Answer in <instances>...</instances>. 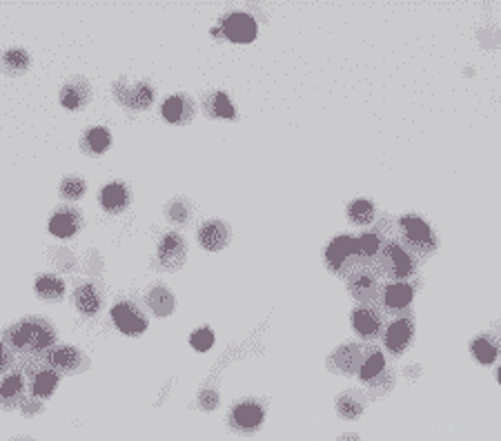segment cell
Masks as SVG:
<instances>
[{
  "instance_id": "obj_30",
  "label": "cell",
  "mask_w": 501,
  "mask_h": 441,
  "mask_svg": "<svg viewBox=\"0 0 501 441\" xmlns=\"http://www.w3.org/2000/svg\"><path fill=\"white\" fill-rule=\"evenodd\" d=\"M472 357L477 359L479 363H493L497 359V346L490 341V337H477L472 341Z\"/></svg>"
},
{
  "instance_id": "obj_35",
  "label": "cell",
  "mask_w": 501,
  "mask_h": 441,
  "mask_svg": "<svg viewBox=\"0 0 501 441\" xmlns=\"http://www.w3.org/2000/svg\"><path fill=\"white\" fill-rule=\"evenodd\" d=\"M167 217L169 221H174V223H185L187 219H190V210H187V203L183 199H176L167 205Z\"/></svg>"
},
{
  "instance_id": "obj_6",
  "label": "cell",
  "mask_w": 501,
  "mask_h": 441,
  "mask_svg": "<svg viewBox=\"0 0 501 441\" xmlns=\"http://www.w3.org/2000/svg\"><path fill=\"white\" fill-rule=\"evenodd\" d=\"M359 254V241L352 237H334L332 241L328 243L326 248V263L332 272H341V267L347 263V259Z\"/></svg>"
},
{
  "instance_id": "obj_38",
  "label": "cell",
  "mask_w": 501,
  "mask_h": 441,
  "mask_svg": "<svg viewBox=\"0 0 501 441\" xmlns=\"http://www.w3.org/2000/svg\"><path fill=\"white\" fill-rule=\"evenodd\" d=\"M497 379H499V383H501V368H499V370H497Z\"/></svg>"
},
{
  "instance_id": "obj_7",
  "label": "cell",
  "mask_w": 501,
  "mask_h": 441,
  "mask_svg": "<svg viewBox=\"0 0 501 441\" xmlns=\"http://www.w3.org/2000/svg\"><path fill=\"white\" fill-rule=\"evenodd\" d=\"M98 203H101V208L107 214H123L125 210L130 208V203H132V192H130V187L125 183H121V181L107 183V185L101 187Z\"/></svg>"
},
{
  "instance_id": "obj_2",
  "label": "cell",
  "mask_w": 501,
  "mask_h": 441,
  "mask_svg": "<svg viewBox=\"0 0 501 441\" xmlns=\"http://www.w3.org/2000/svg\"><path fill=\"white\" fill-rule=\"evenodd\" d=\"M114 96L123 107L134 112H143L154 103V89L149 83H127L125 78L114 83Z\"/></svg>"
},
{
  "instance_id": "obj_18",
  "label": "cell",
  "mask_w": 501,
  "mask_h": 441,
  "mask_svg": "<svg viewBox=\"0 0 501 441\" xmlns=\"http://www.w3.org/2000/svg\"><path fill=\"white\" fill-rule=\"evenodd\" d=\"M352 328L359 337L372 339L381 328V319L377 312H372L370 308H356L352 312Z\"/></svg>"
},
{
  "instance_id": "obj_26",
  "label": "cell",
  "mask_w": 501,
  "mask_h": 441,
  "mask_svg": "<svg viewBox=\"0 0 501 441\" xmlns=\"http://www.w3.org/2000/svg\"><path fill=\"white\" fill-rule=\"evenodd\" d=\"M359 355L361 350L356 346H343L341 350H337L332 355V368L334 370H341V372H354L356 368H359Z\"/></svg>"
},
{
  "instance_id": "obj_12",
  "label": "cell",
  "mask_w": 501,
  "mask_h": 441,
  "mask_svg": "<svg viewBox=\"0 0 501 441\" xmlns=\"http://www.w3.org/2000/svg\"><path fill=\"white\" fill-rule=\"evenodd\" d=\"M196 239H199L201 248L208 250V252H219L228 246L230 241V230L228 225L223 221H217V219H210L199 225V230H196Z\"/></svg>"
},
{
  "instance_id": "obj_37",
  "label": "cell",
  "mask_w": 501,
  "mask_h": 441,
  "mask_svg": "<svg viewBox=\"0 0 501 441\" xmlns=\"http://www.w3.org/2000/svg\"><path fill=\"white\" fill-rule=\"evenodd\" d=\"M14 363V357H12V350H9L3 341H0V374L7 372L9 368Z\"/></svg>"
},
{
  "instance_id": "obj_21",
  "label": "cell",
  "mask_w": 501,
  "mask_h": 441,
  "mask_svg": "<svg viewBox=\"0 0 501 441\" xmlns=\"http://www.w3.org/2000/svg\"><path fill=\"white\" fill-rule=\"evenodd\" d=\"M205 112L208 116H214V119H234L236 116V107L232 105L230 96L225 92H212L208 98H205Z\"/></svg>"
},
{
  "instance_id": "obj_5",
  "label": "cell",
  "mask_w": 501,
  "mask_h": 441,
  "mask_svg": "<svg viewBox=\"0 0 501 441\" xmlns=\"http://www.w3.org/2000/svg\"><path fill=\"white\" fill-rule=\"evenodd\" d=\"M221 32L232 43H252L256 38V21L249 14H228L221 23Z\"/></svg>"
},
{
  "instance_id": "obj_11",
  "label": "cell",
  "mask_w": 501,
  "mask_h": 441,
  "mask_svg": "<svg viewBox=\"0 0 501 441\" xmlns=\"http://www.w3.org/2000/svg\"><path fill=\"white\" fill-rule=\"evenodd\" d=\"M89 101H92V85L83 78L69 80V83H65L60 89V105L69 112L85 110Z\"/></svg>"
},
{
  "instance_id": "obj_15",
  "label": "cell",
  "mask_w": 501,
  "mask_h": 441,
  "mask_svg": "<svg viewBox=\"0 0 501 441\" xmlns=\"http://www.w3.org/2000/svg\"><path fill=\"white\" fill-rule=\"evenodd\" d=\"M29 65H32L29 53L21 47H9L0 53V67H3L7 76H21L29 69Z\"/></svg>"
},
{
  "instance_id": "obj_25",
  "label": "cell",
  "mask_w": 501,
  "mask_h": 441,
  "mask_svg": "<svg viewBox=\"0 0 501 441\" xmlns=\"http://www.w3.org/2000/svg\"><path fill=\"white\" fill-rule=\"evenodd\" d=\"M383 301L390 310H401L413 301V287L408 283H392L386 287V294H383Z\"/></svg>"
},
{
  "instance_id": "obj_28",
  "label": "cell",
  "mask_w": 501,
  "mask_h": 441,
  "mask_svg": "<svg viewBox=\"0 0 501 441\" xmlns=\"http://www.w3.org/2000/svg\"><path fill=\"white\" fill-rule=\"evenodd\" d=\"M347 219L354 225H368L374 221V203L368 199H356L347 205Z\"/></svg>"
},
{
  "instance_id": "obj_36",
  "label": "cell",
  "mask_w": 501,
  "mask_h": 441,
  "mask_svg": "<svg viewBox=\"0 0 501 441\" xmlns=\"http://www.w3.org/2000/svg\"><path fill=\"white\" fill-rule=\"evenodd\" d=\"M199 403H201V408H205V410H214L219 406V394L214 390H205L203 394H199Z\"/></svg>"
},
{
  "instance_id": "obj_9",
  "label": "cell",
  "mask_w": 501,
  "mask_h": 441,
  "mask_svg": "<svg viewBox=\"0 0 501 441\" xmlns=\"http://www.w3.org/2000/svg\"><path fill=\"white\" fill-rule=\"evenodd\" d=\"M83 228V214L71 208H58L49 219V234L56 239H71Z\"/></svg>"
},
{
  "instance_id": "obj_4",
  "label": "cell",
  "mask_w": 501,
  "mask_h": 441,
  "mask_svg": "<svg viewBox=\"0 0 501 441\" xmlns=\"http://www.w3.org/2000/svg\"><path fill=\"white\" fill-rule=\"evenodd\" d=\"M112 321L123 335L138 337L147 330V317L132 301H119L112 308Z\"/></svg>"
},
{
  "instance_id": "obj_1",
  "label": "cell",
  "mask_w": 501,
  "mask_h": 441,
  "mask_svg": "<svg viewBox=\"0 0 501 441\" xmlns=\"http://www.w3.org/2000/svg\"><path fill=\"white\" fill-rule=\"evenodd\" d=\"M56 341H58V335L47 319L29 317V319L14 323V326L5 332L3 344L12 350H18V353L38 355V353H45V350H49Z\"/></svg>"
},
{
  "instance_id": "obj_14",
  "label": "cell",
  "mask_w": 501,
  "mask_h": 441,
  "mask_svg": "<svg viewBox=\"0 0 501 441\" xmlns=\"http://www.w3.org/2000/svg\"><path fill=\"white\" fill-rule=\"evenodd\" d=\"M80 363H83V355L71 346H58L47 355V366L53 372H74Z\"/></svg>"
},
{
  "instance_id": "obj_13",
  "label": "cell",
  "mask_w": 501,
  "mask_h": 441,
  "mask_svg": "<svg viewBox=\"0 0 501 441\" xmlns=\"http://www.w3.org/2000/svg\"><path fill=\"white\" fill-rule=\"evenodd\" d=\"M160 116L172 125H183L194 116V103L183 94H174L160 105Z\"/></svg>"
},
{
  "instance_id": "obj_8",
  "label": "cell",
  "mask_w": 501,
  "mask_h": 441,
  "mask_svg": "<svg viewBox=\"0 0 501 441\" xmlns=\"http://www.w3.org/2000/svg\"><path fill=\"white\" fill-rule=\"evenodd\" d=\"M71 301H74V308L83 317H96L103 310V290L96 283H89V281L78 283Z\"/></svg>"
},
{
  "instance_id": "obj_10",
  "label": "cell",
  "mask_w": 501,
  "mask_h": 441,
  "mask_svg": "<svg viewBox=\"0 0 501 441\" xmlns=\"http://www.w3.org/2000/svg\"><path fill=\"white\" fill-rule=\"evenodd\" d=\"M232 426L239 428L241 433H254V430L263 424V408L258 406L256 401H239L234 408H232L230 415Z\"/></svg>"
},
{
  "instance_id": "obj_19",
  "label": "cell",
  "mask_w": 501,
  "mask_h": 441,
  "mask_svg": "<svg viewBox=\"0 0 501 441\" xmlns=\"http://www.w3.org/2000/svg\"><path fill=\"white\" fill-rule=\"evenodd\" d=\"M145 301L149 305V310L154 312L156 317H167V314H172V310H174V296H172V292H169L167 287L160 285V283L149 287Z\"/></svg>"
},
{
  "instance_id": "obj_27",
  "label": "cell",
  "mask_w": 501,
  "mask_h": 441,
  "mask_svg": "<svg viewBox=\"0 0 501 441\" xmlns=\"http://www.w3.org/2000/svg\"><path fill=\"white\" fill-rule=\"evenodd\" d=\"M58 381H60L58 372L42 370V372L36 374V379L32 383V394H34L36 399H47V397H51V392L56 390Z\"/></svg>"
},
{
  "instance_id": "obj_23",
  "label": "cell",
  "mask_w": 501,
  "mask_h": 441,
  "mask_svg": "<svg viewBox=\"0 0 501 441\" xmlns=\"http://www.w3.org/2000/svg\"><path fill=\"white\" fill-rule=\"evenodd\" d=\"M350 292L354 299L359 301H372L374 296H377V281H374V276L368 274V272H359L350 278Z\"/></svg>"
},
{
  "instance_id": "obj_16",
  "label": "cell",
  "mask_w": 501,
  "mask_h": 441,
  "mask_svg": "<svg viewBox=\"0 0 501 441\" xmlns=\"http://www.w3.org/2000/svg\"><path fill=\"white\" fill-rule=\"evenodd\" d=\"M34 292L45 301H60L65 296V281L56 274H40L34 281Z\"/></svg>"
},
{
  "instance_id": "obj_24",
  "label": "cell",
  "mask_w": 501,
  "mask_h": 441,
  "mask_svg": "<svg viewBox=\"0 0 501 441\" xmlns=\"http://www.w3.org/2000/svg\"><path fill=\"white\" fill-rule=\"evenodd\" d=\"M23 388L25 383L21 374H9L7 379H3V383H0V406H16L23 397Z\"/></svg>"
},
{
  "instance_id": "obj_22",
  "label": "cell",
  "mask_w": 501,
  "mask_h": 441,
  "mask_svg": "<svg viewBox=\"0 0 501 441\" xmlns=\"http://www.w3.org/2000/svg\"><path fill=\"white\" fill-rule=\"evenodd\" d=\"M410 335H413V328H410V321L406 319H399L395 323H390V328L386 332V346L392 353H404L408 341H410Z\"/></svg>"
},
{
  "instance_id": "obj_33",
  "label": "cell",
  "mask_w": 501,
  "mask_h": 441,
  "mask_svg": "<svg viewBox=\"0 0 501 441\" xmlns=\"http://www.w3.org/2000/svg\"><path fill=\"white\" fill-rule=\"evenodd\" d=\"M356 241H359V254L363 257H374L381 250V239L377 232H365Z\"/></svg>"
},
{
  "instance_id": "obj_3",
  "label": "cell",
  "mask_w": 501,
  "mask_h": 441,
  "mask_svg": "<svg viewBox=\"0 0 501 441\" xmlns=\"http://www.w3.org/2000/svg\"><path fill=\"white\" fill-rule=\"evenodd\" d=\"M158 265L167 270V272H176L178 267L185 263L187 259V243L178 232H167L163 239L158 241V252H156Z\"/></svg>"
},
{
  "instance_id": "obj_34",
  "label": "cell",
  "mask_w": 501,
  "mask_h": 441,
  "mask_svg": "<svg viewBox=\"0 0 501 441\" xmlns=\"http://www.w3.org/2000/svg\"><path fill=\"white\" fill-rule=\"evenodd\" d=\"M190 344L194 350H199V353H208V350L214 346V332L210 328H199L192 332L190 337Z\"/></svg>"
},
{
  "instance_id": "obj_20",
  "label": "cell",
  "mask_w": 501,
  "mask_h": 441,
  "mask_svg": "<svg viewBox=\"0 0 501 441\" xmlns=\"http://www.w3.org/2000/svg\"><path fill=\"white\" fill-rule=\"evenodd\" d=\"M399 225H401V230H404V234H406V239L408 241H413V243H417V246H430L432 243V230L428 228V225L419 219V217H404L399 221Z\"/></svg>"
},
{
  "instance_id": "obj_17",
  "label": "cell",
  "mask_w": 501,
  "mask_h": 441,
  "mask_svg": "<svg viewBox=\"0 0 501 441\" xmlns=\"http://www.w3.org/2000/svg\"><path fill=\"white\" fill-rule=\"evenodd\" d=\"M80 145H83L87 154H105V152L112 147V134L107 128H103V125H96V128H89L83 134Z\"/></svg>"
},
{
  "instance_id": "obj_31",
  "label": "cell",
  "mask_w": 501,
  "mask_h": 441,
  "mask_svg": "<svg viewBox=\"0 0 501 441\" xmlns=\"http://www.w3.org/2000/svg\"><path fill=\"white\" fill-rule=\"evenodd\" d=\"M383 368H386V359H383L381 353H374V355H370L368 359H365L363 366L359 368V377L363 381H372V379H377V377L383 372Z\"/></svg>"
},
{
  "instance_id": "obj_32",
  "label": "cell",
  "mask_w": 501,
  "mask_h": 441,
  "mask_svg": "<svg viewBox=\"0 0 501 441\" xmlns=\"http://www.w3.org/2000/svg\"><path fill=\"white\" fill-rule=\"evenodd\" d=\"M337 410H339V415H341V417H345V419H354V417H359V415H361L363 406H361V401H356V399L352 397V392H345V394H341V397H339V401H337Z\"/></svg>"
},
{
  "instance_id": "obj_29",
  "label": "cell",
  "mask_w": 501,
  "mask_h": 441,
  "mask_svg": "<svg viewBox=\"0 0 501 441\" xmlns=\"http://www.w3.org/2000/svg\"><path fill=\"white\" fill-rule=\"evenodd\" d=\"M87 194V183L80 176H65L60 183V196L65 201H80Z\"/></svg>"
}]
</instances>
